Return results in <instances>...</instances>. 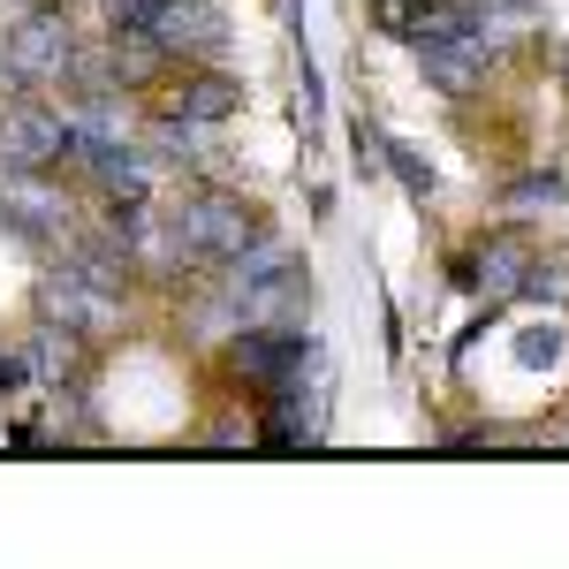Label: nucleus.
Returning <instances> with one entry per match:
<instances>
[{"mask_svg": "<svg viewBox=\"0 0 569 569\" xmlns=\"http://www.w3.org/2000/svg\"><path fill=\"white\" fill-rule=\"evenodd\" d=\"M388 160H395V176L410 182V190H418V198H426V190H433V176H426V168H418V160H410V152H402V144H388Z\"/></svg>", "mask_w": 569, "mask_h": 569, "instance_id": "11", "label": "nucleus"}, {"mask_svg": "<svg viewBox=\"0 0 569 569\" xmlns=\"http://www.w3.org/2000/svg\"><path fill=\"white\" fill-rule=\"evenodd\" d=\"M418 61H426V84L479 91L486 69H493V46H486V31H471L463 16H426V23H418Z\"/></svg>", "mask_w": 569, "mask_h": 569, "instance_id": "2", "label": "nucleus"}, {"mask_svg": "<svg viewBox=\"0 0 569 569\" xmlns=\"http://www.w3.org/2000/svg\"><path fill=\"white\" fill-rule=\"evenodd\" d=\"M144 31H152L160 53H220L228 46V31H220V16L206 0H152Z\"/></svg>", "mask_w": 569, "mask_h": 569, "instance_id": "5", "label": "nucleus"}, {"mask_svg": "<svg viewBox=\"0 0 569 569\" xmlns=\"http://www.w3.org/2000/svg\"><path fill=\"white\" fill-rule=\"evenodd\" d=\"M471 266H479L471 281H479V297H486V305L517 297V289H525V273H531V266H525V243H517V236H493V243H486V251H479Z\"/></svg>", "mask_w": 569, "mask_h": 569, "instance_id": "7", "label": "nucleus"}, {"mask_svg": "<svg viewBox=\"0 0 569 569\" xmlns=\"http://www.w3.org/2000/svg\"><path fill=\"white\" fill-rule=\"evenodd\" d=\"M69 69H77V31H69V16L39 8V16H23V23L8 31V77H16V84H61Z\"/></svg>", "mask_w": 569, "mask_h": 569, "instance_id": "3", "label": "nucleus"}, {"mask_svg": "<svg viewBox=\"0 0 569 569\" xmlns=\"http://www.w3.org/2000/svg\"><path fill=\"white\" fill-rule=\"evenodd\" d=\"M0 220H8L23 243H53V236L69 228V206H61L39 176H8L0 182Z\"/></svg>", "mask_w": 569, "mask_h": 569, "instance_id": "6", "label": "nucleus"}, {"mask_svg": "<svg viewBox=\"0 0 569 569\" xmlns=\"http://www.w3.org/2000/svg\"><path fill=\"white\" fill-rule=\"evenodd\" d=\"M236 99H243V91L228 84V77H182V84L168 91V114H182V122H228Z\"/></svg>", "mask_w": 569, "mask_h": 569, "instance_id": "8", "label": "nucleus"}, {"mask_svg": "<svg viewBox=\"0 0 569 569\" xmlns=\"http://www.w3.org/2000/svg\"><path fill=\"white\" fill-rule=\"evenodd\" d=\"M251 236H259L251 206H243V198H220V190L168 213V251H176V259H236Z\"/></svg>", "mask_w": 569, "mask_h": 569, "instance_id": "1", "label": "nucleus"}, {"mask_svg": "<svg viewBox=\"0 0 569 569\" xmlns=\"http://www.w3.org/2000/svg\"><path fill=\"white\" fill-rule=\"evenodd\" d=\"M562 357V327H525L517 335V365H555Z\"/></svg>", "mask_w": 569, "mask_h": 569, "instance_id": "10", "label": "nucleus"}, {"mask_svg": "<svg viewBox=\"0 0 569 569\" xmlns=\"http://www.w3.org/2000/svg\"><path fill=\"white\" fill-rule=\"evenodd\" d=\"M69 152V114L53 107H8L0 114V168L8 176H39Z\"/></svg>", "mask_w": 569, "mask_h": 569, "instance_id": "4", "label": "nucleus"}, {"mask_svg": "<svg viewBox=\"0 0 569 569\" xmlns=\"http://www.w3.org/2000/svg\"><path fill=\"white\" fill-rule=\"evenodd\" d=\"M144 152H152V168H190L198 160V122H182V114L152 122L144 130Z\"/></svg>", "mask_w": 569, "mask_h": 569, "instance_id": "9", "label": "nucleus"}]
</instances>
